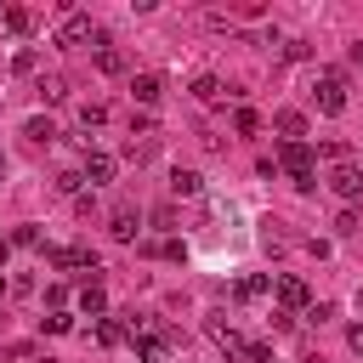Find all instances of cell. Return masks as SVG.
Returning a JSON list of instances; mask_svg holds the SVG:
<instances>
[{"mask_svg": "<svg viewBox=\"0 0 363 363\" xmlns=\"http://www.w3.org/2000/svg\"><path fill=\"white\" fill-rule=\"evenodd\" d=\"M45 261H51L57 272H74V278H85V284H96V278H102V261H96V250H85V244L45 250Z\"/></svg>", "mask_w": 363, "mask_h": 363, "instance_id": "6da1fadb", "label": "cell"}, {"mask_svg": "<svg viewBox=\"0 0 363 363\" xmlns=\"http://www.w3.org/2000/svg\"><path fill=\"white\" fill-rule=\"evenodd\" d=\"M278 164L289 170V182H295L301 193H312V187H318V170H312L318 159H312V147H306V142H284V147H278Z\"/></svg>", "mask_w": 363, "mask_h": 363, "instance_id": "7a4b0ae2", "label": "cell"}, {"mask_svg": "<svg viewBox=\"0 0 363 363\" xmlns=\"http://www.w3.org/2000/svg\"><path fill=\"white\" fill-rule=\"evenodd\" d=\"M329 193H335L340 204H357V199H363V164H357V159L335 164V170H329Z\"/></svg>", "mask_w": 363, "mask_h": 363, "instance_id": "3957f363", "label": "cell"}, {"mask_svg": "<svg viewBox=\"0 0 363 363\" xmlns=\"http://www.w3.org/2000/svg\"><path fill=\"white\" fill-rule=\"evenodd\" d=\"M312 96H318L323 113H340V108H346V74H340V68H323L318 85H312Z\"/></svg>", "mask_w": 363, "mask_h": 363, "instance_id": "277c9868", "label": "cell"}, {"mask_svg": "<svg viewBox=\"0 0 363 363\" xmlns=\"http://www.w3.org/2000/svg\"><path fill=\"white\" fill-rule=\"evenodd\" d=\"M102 28L91 23V11H62V23H57V45H85V40H96Z\"/></svg>", "mask_w": 363, "mask_h": 363, "instance_id": "5b68a950", "label": "cell"}, {"mask_svg": "<svg viewBox=\"0 0 363 363\" xmlns=\"http://www.w3.org/2000/svg\"><path fill=\"white\" fill-rule=\"evenodd\" d=\"M272 295L284 301V312H289V318L312 306V289H306V278H295V272H284V278H272Z\"/></svg>", "mask_w": 363, "mask_h": 363, "instance_id": "8992f818", "label": "cell"}, {"mask_svg": "<svg viewBox=\"0 0 363 363\" xmlns=\"http://www.w3.org/2000/svg\"><path fill=\"white\" fill-rule=\"evenodd\" d=\"M113 170H119V159H113V153H102V147H85V164H79V176H85L91 187H108V182H113Z\"/></svg>", "mask_w": 363, "mask_h": 363, "instance_id": "52a82bcc", "label": "cell"}, {"mask_svg": "<svg viewBox=\"0 0 363 363\" xmlns=\"http://www.w3.org/2000/svg\"><path fill=\"white\" fill-rule=\"evenodd\" d=\"M204 329H210V340H216L227 357H244V346H250V340H244V335H238V329H233L221 312H210V318H204Z\"/></svg>", "mask_w": 363, "mask_h": 363, "instance_id": "ba28073f", "label": "cell"}, {"mask_svg": "<svg viewBox=\"0 0 363 363\" xmlns=\"http://www.w3.org/2000/svg\"><path fill=\"white\" fill-rule=\"evenodd\" d=\"M108 233H113L119 244H136V233H142V210H136V204H113V216H108Z\"/></svg>", "mask_w": 363, "mask_h": 363, "instance_id": "9c48e42d", "label": "cell"}, {"mask_svg": "<svg viewBox=\"0 0 363 363\" xmlns=\"http://www.w3.org/2000/svg\"><path fill=\"white\" fill-rule=\"evenodd\" d=\"M170 340H176L170 329H164V335H142V340H136V357H142V363H170Z\"/></svg>", "mask_w": 363, "mask_h": 363, "instance_id": "30bf717a", "label": "cell"}, {"mask_svg": "<svg viewBox=\"0 0 363 363\" xmlns=\"http://www.w3.org/2000/svg\"><path fill=\"white\" fill-rule=\"evenodd\" d=\"M130 96H136V102H142V113H147V108L164 96V79H159V74H136V79H130Z\"/></svg>", "mask_w": 363, "mask_h": 363, "instance_id": "8fae6325", "label": "cell"}, {"mask_svg": "<svg viewBox=\"0 0 363 363\" xmlns=\"http://www.w3.org/2000/svg\"><path fill=\"white\" fill-rule=\"evenodd\" d=\"M272 125L284 130V142H301V136H306V113H301V108H278Z\"/></svg>", "mask_w": 363, "mask_h": 363, "instance_id": "7c38bea8", "label": "cell"}, {"mask_svg": "<svg viewBox=\"0 0 363 363\" xmlns=\"http://www.w3.org/2000/svg\"><path fill=\"white\" fill-rule=\"evenodd\" d=\"M159 153V136L153 130H130V142H125V159H136V164H147Z\"/></svg>", "mask_w": 363, "mask_h": 363, "instance_id": "4fadbf2b", "label": "cell"}, {"mask_svg": "<svg viewBox=\"0 0 363 363\" xmlns=\"http://www.w3.org/2000/svg\"><path fill=\"white\" fill-rule=\"evenodd\" d=\"M170 193H176V199H199V193H204V176L176 164V170H170Z\"/></svg>", "mask_w": 363, "mask_h": 363, "instance_id": "5bb4252c", "label": "cell"}, {"mask_svg": "<svg viewBox=\"0 0 363 363\" xmlns=\"http://www.w3.org/2000/svg\"><path fill=\"white\" fill-rule=\"evenodd\" d=\"M96 74H125V51H113L108 34H96Z\"/></svg>", "mask_w": 363, "mask_h": 363, "instance_id": "9a60e30c", "label": "cell"}, {"mask_svg": "<svg viewBox=\"0 0 363 363\" xmlns=\"http://www.w3.org/2000/svg\"><path fill=\"white\" fill-rule=\"evenodd\" d=\"M79 312H85V318H108V295H102V284H85V289H79Z\"/></svg>", "mask_w": 363, "mask_h": 363, "instance_id": "2e32d148", "label": "cell"}, {"mask_svg": "<svg viewBox=\"0 0 363 363\" xmlns=\"http://www.w3.org/2000/svg\"><path fill=\"white\" fill-rule=\"evenodd\" d=\"M23 136H28V142H40V147H51V142H57V125H51L45 113H34V119L23 125Z\"/></svg>", "mask_w": 363, "mask_h": 363, "instance_id": "e0dca14e", "label": "cell"}, {"mask_svg": "<svg viewBox=\"0 0 363 363\" xmlns=\"http://www.w3.org/2000/svg\"><path fill=\"white\" fill-rule=\"evenodd\" d=\"M34 91H40V102H62V96H68V79H62V74H40Z\"/></svg>", "mask_w": 363, "mask_h": 363, "instance_id": "ac0fdd59", "label": "cell"}, {"mask_svg": "<svg viewBox=\"0 0 363 363\" xmlns=\"http://www.w3.org/2000/svg\"><path fill=\"white\" fill-rule=\"evenodd\" d=\"M221 91H227V85H221L216 74H199V79H193V96H199V102H221Z\"/></svg>", "mask_w": 363, "mask_h": 363, "instance_id": "d6986e66", "label": "cell"}, {"mask_svg": "<svg viewBox=\"0 0 363 363\" xmlns=\"http://www.w3.org/2000/svg\"><path fill=\"white\" fill-rule=\"evenodd\" d=\"M238 295H244V301H261V295H272V278H267V272H250V278L238 284Z\"/></svg>", "mask_w": 363, "mask_h": 363, "instance_id": "ffe728a7", "label": "cell"}, {"mask_svg": "<svg viewBox=\"0 0 363 363\" xmlns=\"http://www.w3.org/2000/svg\"><path fill=\"white\" fill-rule=\"evenodd\" d=\"M6 28H11V34H34V11H23V6H6Z\"/></svg>", "mask_w": 363, "mask_h": 363, "instance_id": "44dd1931", "label": "cell"}, {"mask_svg": "<svg viewBox=\"0 0 363 363\" xmlns=\"http://www.w3.org/2000/svg\"><path fill=\"white\" fill-rule=\"evenodd\" d=\"M233 130H238V136H255V130H261V113H255V108H238V113H233Z\"/></svg>", "mask_w": 363, "mask_h": 363, "instance_id": "7402d4cb", "label": "cell"}, {"mask_svg": "<svg viewBox=\"0 0 363 363\" xmlns=\"http://www.w3.org/2000/svg\"><path fill=\"white\" fill-rule=\"evenodd\" d=\"M96 340H102V346H119V340H125V323H113V318H96Z\"/></svg>", "mask_w": 363, "mask_h": 363, "instance_id": "603a6c76", "label": "cell"}, {"mask_svg": "<svg viewBox=\"0 0 363 363\" xmlns=\"http://www.w3.org/2000/svg\"><path fill=\"white\" fill-rule=\"evenodd\" d=\"M40 329H45V335H68V329H74V318H68V312H45V318H40Z\"/></svg>", "mask_w": 363, "mask_h": 363, "instance_id": "cb8c5ba5", "label": "cell"}, {"mask_svg": "<svg viewBox=\"0 0 363 363\" xmlns=\"http://www.w3.org/2000/svg\"><path fill=\"white\" fill-rule=\"evenodd\" d=\"M11 68H17V74H34V68H40V51H28V45H23V51L11 57Z\"/></svg>", "mask_w": 363, "mask_h": 363, "instance_id": "d4e9b609", "label": "cell"}, {"mask_svg": "<svg viewBox=\"0 0 363 363\" xmlns=\"http://www.w3.org/2000/svg\"><path fill=\"white\" fill-rule=\"evenodd\" d=\"M102 119H108V108H102V102H85V108H79V125H85V130H91V125H102Z\"/></svg>", "mask_w": 363, "mask_h": 363, "instance_id": "484cf974", "label": "cell"}, {"mask_svg": "<svg viewBox=\"0 0 363 363\" xmlns=\"http://www.w3.org/2000/svg\"><path fill=\"white\" fill-rule=\"evenodd\" d=\"M57 187H62V193H74V199H79V193H85V176H79V170H62V176H57Z\"/></svg>", "mask_w": 363, "mask_h": 363, "instance_id": "4316f807", "label": "cell"}, {"mask_svg": "<svg viewBox=\"0 0 363 363\" xmlns=\"http://www.w3.org/2000/svg\"><path fill=\"white\" fill-rule=\"evenodd\" d=\"M335 233H340V238H352V233H357V210H352V204L335 216Z\"/></svg>", "mask_w": 363, "mask_h": 363, "instance_id": "83f0119b", "label": "cell"}, {"mask_svg": "<svg viewBox=\"0 0 363 363\" xmlns=\"http://www.w3.org/2000/svg\"><path fill=\"white\" fill-rule=\"evenodd\" d=\"M11 244H17V250H40V227H17Z\"/></svg>", "mask_w": 363, "mask_h": 363, "instance_id": "f1b7e54d", "label": "cell"}, {"mask_svg": "<svg viewBox=\"0 0 363 363\" xmlns=\"http://www.w3.org/2000/svg\"><path fill=\"white\" fill-rule=\"evenodd\" d=\"M284 57H289V62H301V57H312V45H306V40H289V45H284Z\"/></svg>", "mask_w": 363, "mask_h": 363, "instance_id": "f546056e", "label": "cell"}, {"mask_svg": "<svg viewBox=\"0 0 363 363\" xmlns=\"http://www.w3.org/2000/svg\"><path fill=\"white\" fill-rule=\"evenodd\" d=\"M159 255H164V261H182L187 250H182V238H164V244H159Z\"/></svg>", "mask_w": 363, "mask_h": 363, "instance_id": "4dcf8cb0", "label": "cell"}, {"mask_svg": "<svg viewBox=\"0 0 363 363\" xmlns=\"http://www.w3.org/2000/svg\"><path fill=\"white\" fill-rule=\"evenodd\" d=\"M45 301H51V312H62V301H68V289H62V284H45Z\"/></svg>", "mask_w": 363, "mask_h": 363, "instance_id": "1f68e13d", "label": "cell"}, {"mask_svg": "<svg viewBox=\"0 0 363 363\" xmlns=\"http://www.w3.org/2000/svg\"><path fill=\"white\" fill-rule=\"evenodd\" d=\"M306 318H312V323H329V318H335V306H329V301H318V306H306Z\"/></svg>", "mask_w": 363, "mask_h": 363, "instance_id": "d6a6232c", "label": "cell"}, {"mask_svg": "<svg viewBox=\"0 0 363 363\" xmlns=\"http://www.w3.org/2000/svg\"><path fill=\"white\" fill-rule=\"evenodd\" d=\"M346 346H352V352H363V323H352V329H346Z\"/></svg>", "mask_w": 363, "mask_h": 363, "instance_id": "836d02e7", "label": "cell"}, {"mask_svg": "<svg viewBox=\"0 0 363 363\" xmlns=\"http://www.w3.org/2000/svg\"><path fill=\"white\" fill-rule=\"evenodd\" d=\"M6 255H11V238H0V267H6Z\"/></svg>", "mask_w": 363, "mask_h": 363, "instance_id": "e575fe53", "label": "cell"}, {"mask_svg": "<svg viewBox=\"0 0 363 363\" xmlns=\"http://www.w3.org/2000/svg\"><path fill=\"white\" fill-rule=\"evenodd\" d=\"M352 62H357V68H363V40H357V45H352Z\"/></svg>", "mask_w": 363, "mask_h": 363, "instance_id": "d590c367", "label": "cell"}, {"mask_svg": "<svg viewBox=\"0 0 363 363\" xmlns=\"http://www.w3.org/2000/svg\"><path fill=\"white\" fill-rule=\"evenodd\" d=\"M0 182H6V153H0Z\"/></svg>", "mask_w": 363, "mask_h": 363, "instance_id": "8d00e7d4", "label": "cell"}, {"mask_svg": "<svg viewBox=\"0 0 363 363\" xmlns=\"http://www.w3.org/2000/svg\"><path fill=\"white\" fill-rule=\"evenodd\" d=\"M40 363H57V357H40Z\"/></svg>", "mask_w": 363, "mask_h": 363, "instance_id": "74e56055", "label": "cell"}]
</instances>
